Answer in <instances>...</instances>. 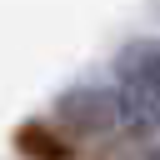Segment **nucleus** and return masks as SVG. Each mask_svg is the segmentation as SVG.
Returning <instances> with one entry per match:
<instances>
[{
	"instance_id": "f257e3e1",
	"label": "nucleus",
	"mask_w": 160,
	"mask_h": 160,
	"mask_svg": "<svg viewBox=\"0 0 160 160\" xmlns=\"http://www.w3.org/2000/svg\"><path fill=\"white\" fill-rule=\"evenodd\" d=\"M110 70H115V90L125 100V130L135 140L160 135V40L155 35L125 40L115 50Z\"/></svg>"
},
{
	"instance_id": "f03ea898",
	"label": "nucleus",
	"mask_w": 160,
	"mask_h": 160,
	"mask_svg": "<svg viewBox=\"0 0 160 160\" xmlns=\"http://www.w3.org/2000/svg\"><path fill=\"white\" fill-rule=\"evenodd\" d=\"M50 120L70 140H105V135L125 130V100L115 85H70L55 95Z\"/></svg>"
},
{
	"instance_id": "7ed1b4c3",
	"label": "nucleus",
	"mask_w": 160,
	"mask_h": 160,
	"mask_svg": "<svg viewBox=\"0 0 160 160\" xmlns=\"http://www.w3.org/2000/svg\"><path fill=\"white\" fill-rule=\"evenodd\" d=\"M55 135H60L55 120H50V125L30 120V125L20 130V150H25V155H45V160H65V155H70V135H65V140H55Z\"/></svg>"
}]
</instances>
